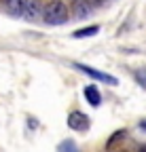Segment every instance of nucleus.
<instances>
[{"label":"nucleus","mask_w":146,"mask_h":152,"mask_svg":"<svg viewBox=\"0 0 146 152\" xmlns=\"http://www.w3.org/2000/svg\"><path fill=\"white\" fill-rule=\"evenodd\" d=\"M138 152H146V146H142V148H140V150H138Z\"/></svg>","instance_id":"nucleus-13"},{"label":"nucleus","mask_w":146,"mask_h":152,"mask_svg":"<svg viewBox=\"0 0 146 152\" xmlns=\"http://www.w3.org/2000/svg\"><path fill=\"white\" fill-rule=\"evenodd\" d=\"M123 137H125V131H117V133H114V135H112L110 140H108V142H106V148H108V150H110V148H112V146H114V144H117L119 140H123Z\"/></svg>","instance_id":"nucleus-11"},{"label":"nucleus","mask_w":146,"mask_h":152,"mask_svg":"<svg viewBox=\"0 0 146 152\" xmlns=\"http://www.w3.org/2000/svg\"><path fill=\"white\" fill-rule=\"evenodd\" d=\"M68 127H70L72 131L83 133V131H87V129L91 127V118L87 116V114H83V112H70V116H68Z\"/></svg>","instance_id":"nucleus-2"},{"label":"nucleus","mask_w":146,"mask_h":152,"mask_svg":"<svg viewBox=\"0 0 146 152\" xmlns=\"http://www.w3.org/2000/svg\"><path fill=\"white\" fill-rule=\"evenodd\" d=\"M89 4L91 7H100V4H104V0H89Z\"/></svg>","instance_id":"nucleus-12"},{"label":"nucleus","mask_w":146,"mask_h":152,"mask_svg":"<svg viewBox=\"0 0 146 152\" xmlns=\"http://www.w3.org/2000/svg\"><path fill=\"white\" fill-rule=\"evenodd\" d=\"M4 7H7V11H9L11 15L19 17V15H23L26 7H28V0H9V2H7Z\"/></svg>","instance_id":"nucleus-6"},{"label":"nucleus","mask_w":146,"mask_h":152,"mask_svg":"<svg viewBox=\"0 0 146 152\" xmlns=\"http://www.w3.org/2000/svg\"><path fill=\"white\" fill-rule=\"evenodd\" d=\"M85 97H87V102H89L91 106H93V108H98V106L102 104V95H100L98 87H93V85L85 87Z\"/></svg>","instance_id":"nucleus-7"},{"label":"nucleus","mask_w":146,"mask_h":152,"mask_svg":"<svg viewBox=\"0 0 146 152\" xmlns=\"http://www.w3.org/2000/svg\"><path fill=\"white\" fill-rule=\"evenodd\" d=\"M134 78H136V83H138L142 89H146V68H138V70L134 72Z\"/></svg>","instance_id":"nucleus-9"},{"label":"nucleus","mask_w":146,"mask_h":152,"mask_svg":"<svg viewBox=\"0 0 146 152\" xmlns=\"http://www.w3.org/2000/svg\"><path fill=\"white\" fill-rule=\"evenodd\" d=\"M59 152H81L79 148H76V144L72 142V140H64L62 144H59V148H57Z\"/></svg>","instance_id":"nucleus-10"},{"label":"nucleus","mask_w":146,"mask_h":152,"mask_svg":"<svg viewBox=\"0 0 146 152\" xmlns=\"http://www.w3.org/2000/svg\"><path fill=\"white\" fill-rule=\"evenodd\" d=\"M74 68L81 70L83 74L91 76V78H95V80H102V83H108V85H119V78H114V76H110V74H104L100 70H93V68H89L85 64H74Z\"/></svg>","instance_id":"nucleus-3"},{"label":"nucleus","mask_w":146,"mask_h":152,"mask_svg":"<svg viewBox=\"0 0 146 152\" xmlns=\"http://www.w3.org/2000/svg\"><path fill=\"white\" fill-rule=\"evenodd\" d=\"M91 11H93V7L89 4V0H72V15H74L76 19L89 17Z\"/></svg>","instance_id":"nucleus-5"},{"label":"nucleus","mask_w":146,"mask_h":152,"mask_svg":"<svg viewBox=\"0 0 146 152\" xmlns=\"http://www.w3.org/2000/svg\"><path fill=\"white\" fill-rule=\"evenodd\" d=\"M23 17L28 21H36V19H45V9L40 7L38 0H28V7L23 11Z\"/></svg>","instance_id":"nucleus-4"},{"label":"nucleus","mask_w":146,"mask_h":152,"mask_svg":"<svg viewBox=\"0 0 146 152\" xmlns=\"http://www.w3.org/2000/svg\"><path fill=\"white\" fill-rule=\"evenodd\" d=\"M68 19H70V11H68V7L62 2V0H51V2L45 7V21L49 26L66 23Z\"/></svg>","instance_id":"nucleus-1"},{"label":"nucleus","mask_w":146,"mask_h":152,"mask_svg":"<svg viewBox=\"0 0 146 152\" xmlns=\"http://www.w3.org/2000/svg\"><path fill=\"white\" fill-rule=\"evenodd\" d=\"M0 2H2V4H7V2H9V0H0Z\"/></svg>","instance_id":"nucleus-14"},{"label":"nucleus","mask_w":146,"mask_h":152,"mask_svg":"<svg viewBox=\"0 0 146 152\" xmlns=\"http://www.w3.org/2000/svg\"><path fill=\"white\" fill-rule=\"evenodd\" d=\"M100 32V26H89V28H81L72 32V38H89V36H95Z\"/></svg>","instance_id":"nucleus-8"}]
</instances>
